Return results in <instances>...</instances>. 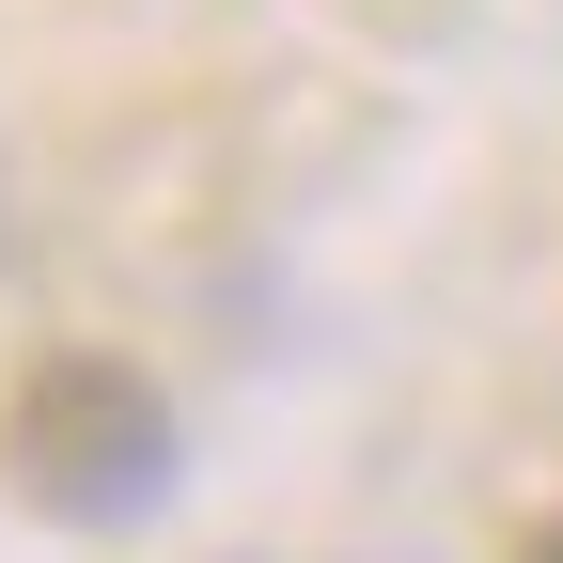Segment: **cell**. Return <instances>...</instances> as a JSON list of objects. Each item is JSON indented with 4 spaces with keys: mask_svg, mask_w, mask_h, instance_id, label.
<instances>
[{
    "mask_svg": "<svg viewBox=\"0 0 563 563\" xmlns=\"http://www.w3.org/2000/svg\"><path fill=\"white\" fill-rule=\"evenodd\" d=\"M0 470H16V501H47L63 532H125V517H157V485H173V407L125 361L63 344V361H32L16 407H0Z\"/></svg>",
    "mask_w": 563,
    "mask_h": 563,
    "instance_id": "obj_1",
    "label": "cell"
},
{
    "mask_svg": "<svg viewBox=\"0 0 563 563\" xmlns=\"http://www.w3.org/2000/svg\"><path fill=\"white\" fill-rule=\"evenodd\" d=\"M517 563H563V517H548V532H517Z\"/></svg>",
    "mask_w": 563,
    "mask_h": 563,
    "instance_id": "obj_2",
    "label": "cell"
}]
</instances>
